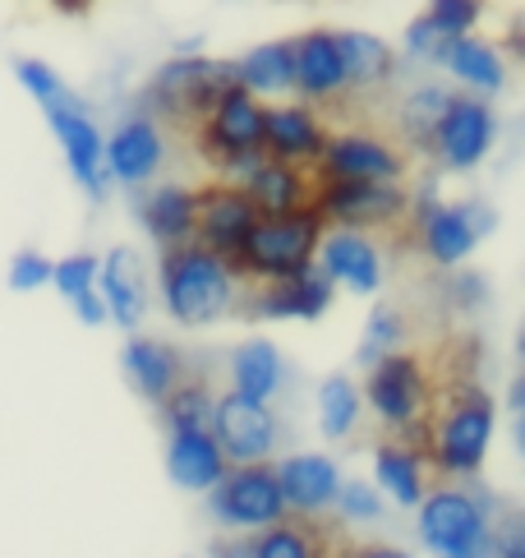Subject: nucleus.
I'll list each match as a JSON object with an SVG mask.
<instances>
[{
	"mask_svg": "<svg viewBox=\"0 0 525 558\" xmlns=\"http://www.w3.org/2000/svg\"><path fill=\"white\" fill-rule=\"evenodd\" d=\"M498 429V407L479 384H452L424 429V457L442 481H475Z\"/></svg>",
	"mask_w": 525,
	"mask_h": 558,
	"instance_id": "obj_2",
	"label": "nucleus"
},
{
	"mask_svg": "<svg viewBox=\"0 0 525 558\" xmlns=\"http://www.w3.org/2000/svg\"><path fill=\"white\" fill-rule=\"evenodd\" d=\"M314 213L322 227L388 235L411 227V190L382 181H318Z\"/></svg>",
	"mask_w": 525,
	"mask_h": 558,
	"instance_id": "obj_7",
	"label": "nucleus"
},
{
	"mask_svg": "<svg viewBox=\"0 0 525 558\" xmlns=\"http://www.w3.org/2000/svg\"><path fill=\"white\" fill-rule=\"evenodd\" d=\"M406 231L419 241L424 258H429L434 268H461L479 245L475 227L466 222V208L448 204V198H411V227Z\"/></svg>",
	"mask_w": 525,
	"mask_h": 558,
	"instance_id": "obj_18",
	"label": "nucleus"
},
{
	"mask_svg": "<svg viewBox=\"0 0 525 558\" xmlns=\"http://www.w3.org/2000/svg\"><path fill=\"white\" fill-rule=\"evenodd\" d=\"M208 512L221 531H254V535L291 517L286 504H281L272 462L227 466V475L208 489Z\"/></svg>",
	"mask_w": 525,
	"mask_h": 558,
	"instance_id": "obj_8",
	"label": "nucleus"
},
{
	"mask_svg": "<svg viewBox=\"0 0 525 558\" xmlns=\"http://www.w3.org/2000/svg\"><path fill=\"white\" fill-rule=\"evenodd\" d=\"M448 272H452V277L442 282V295H448L452 310L475 314L484 301H489V282H484L479 272H471V268H448Z\"/></svg>",
	"mask_w": 525,
	"mask_h": 558,
	"instance_id": "obj_42",
	"label": "nucleus"
},
{
	"mask_svg": "<svg viewBox=\"0 0 525 558\" xmlns=\"http://www.w3.org/2000/svg\"><path fill=\"white\" fill-rule=\"evenodd\" d=\"M97 295H102L107 305V324H120V328H138L148 314V268L138 250L130 245H115L97 258Z\"/></svg>",
	"mask_w": 525,
	"mask_h": 558,
	"instance_id": "obj_22",
	"label": "nucleus"
},
{
	"mask_svg": "<svg viewBox=\"0 0 525 558\" xmlns=\"http://www.w3.org/2000/svg\"><path fill=\"white\" fill-rule=\"evenodd\" d=\"M208 434L221 448V457H227V466H254V462H272L281 444V421L272 407L249 402L240 392H221L212 397Z\"/></svg>",
	"mask_w": 525,
	"mask_h": 558,
	"instance_id": "obj_11",
	"label": "nucleus"
},
{
	"mask_svg": "<svg viewBox=\"0 0 525 558\" xmlns=\"http://www.w3.org/2000/svg\"><path fill=\"white\" fill-rule=\"evenodd\" d=\"M51 287V258L37 254V250H19L10 258V291L28 295V291H42Z\"/></svg>",
	"mask_w": 525,
	"mask_h": 558,
	"instance_id": "obj_41",
	"label": "nucleus"
},
{
	"mask_svg": "<svg viewBox=\"0 0 525 558\" xmlns=\"http://www.w3.org/2000/svg\"><path fill=\"white\" fill-rule=\"evenodd\" d=\"M498 144V116L484 97L452 93V107L442 116V125L434 134V162L442 171H475L489 148Z\"/></svg>",
	"mask_w": 525,
	"mask_h": 558,
	"instance_id": "obj_14",
	"label": "nucleus"
},
{
	"mask_svg": "<svg viewBox=\"0 0 525 558\" xmlns=\"http://www.w3.org/2000/svg\"><path fill=\"white\" fill-rule=\"evenodd\" d=\"M102 162H107V181L111 185H130V190H144L157 181L161 162H167V134H161L157 121H148L144 111L120 121L107 144H102Z\"/></svg>",
	"mask_w": 525,
	"mask_h": 558,
	"instance_id": "obj_16",
	"label": "nucleus"
},
{
	"mask_svg": "<svg viewBox=\"0 0 525 558\" xmlns=\"http://www.w3.org/2000/svg\"><path fill=\"white\" fill-rule=\"evenodd\" d=\"M406 332H411L406 314H401L396 305H378V310L369 314V324H365V337H359V347H355V365H359V369H369V365L382 361V355L401 351Z\"/></svg>",
	"mask_w": 525,
	"mask_h": 558,
	"instance_id": "obj_36",
	"label": "nucleus"
},
{
	"mask_svg": "<svg viewBox=\"0 0 525 558\" xmlns=\"http://www.w3.org/2000/svg\"><path fill=\"white\" fill-rule=\"evenodd\" d=\"M318 235H322V222H318L314 208H300V213H286V217H258V227L249 231L245 250L235 254V272L245 277L249 287L281 282V277L305 272V268H314Z\"/></svg>",
	"mask_w": 525,
	"mask_h": 558,
	"instance_id": "obj_6",
	"label": "nucleus"
},
{
	"mask_svg": "<svg viewBox=\"0 0 525 558\" xmlns=\"http://www.w3.org/2000/svg\"><path fill=\"white\" fill-rule=\"evenodd\" d=\"M332 291L337 287L318 268H305L295 277H281V282L249 287V301H240V310L249 318H300V324H314V318L328 314Z\"/></svg>",
	"mask_w": 525,
	"mask_h": 558,
	"instance_id": "obj_23",
	"label": "nucleus"
},
{
	"mask_svg": "<svg viewBox=\"0 0 525 558\" xmlns=\"http://www.w3.org/2000/svg\"><path fill=\"white\" fill-rule=\"evenodd\" d=\"M493 558H525V517L516 508L493 517Z\"/></svg>",
	"mask_w": 525,
	"mask_h": 558,
	"instance_id": "obj_43",
	"label": "nucleus"
},
{
	"mask_svg": "<svg viewBox=\"0 0 525 558\" xmlns=\"http://www.w3.org/2000/svg\"><path fill=\"white\" fill-rule=\"evenodd\" d=\"M314 268L328 277L332 287H346L355 295H374L382 287V250H378L374 235H365V231L322 227Z\"/></svg>",
	"mask_w": 525,
	"mask_h": 558,
	"instance_id": "obj_19",
	"label": "nucleus"
},
{
	"mask_svg": "<svg viewBox=\"0 0 525 558\" xmlns=\"http://www.w3.org/2000/svg\"><path fill=\"white\" fill-rule=\"evenodd\" d=\"M337 51H341V61H346L351 97H355V93H378V88H388L392 78H396V70H401L392 43H382L378 33L341 28V33H337Z\"/></svg>",
	"mask_w": 525,
	"mask_h": 558,
	"instance_id": "obj_29",
	"label": "nucleus"
},
{
	"mask_svg": "<svg viewBox=\"0 0 525 558\" xmlns=\"http://www.w3.org/2000/svg\"><path fill=\"white\" fill-rule=\"evenodd\" d=\"M286 388V355L268 337H249L231 351V392L249 397V402L272 407V397Z\"/></svg>",
	"mask_w": 525,
	"mask_h": 558,
	"instance_id": "obj_27",
	"label": "nucleus"
},
{
	"mask_svg": "<svg viewBox=\"0 0 525 558\" xmlns=\"http://www.w3.org/2000/svg\"><path fill=\"white\" fill-rule=\"evenodd\" d=\"M318 181H382V185H406L411 175V153L382 138L374 130H341L328 134L318 162H314Z\"/></svg>",
	"mask_w": 525,
	"mask_h": 558,
	"instance_id": "obj_9",
	"label": "nucleus"
},
{
	"mask_svg": "<svg viewBox=\"0 0 525 558\" xmlns=\"http://www.w3.org/2000/svg\"><path fill=\"white\" fill-rule=\"evenodd\" d=\"M328 125H322L318 107L309 102H281V107H262V157L286 167H309L318 162L322 144H328Z\"/></svg>",
	"mask_w": 525,
	"mask_h": 558,
	"instance_id": "obj_20",
	"label": "nucleus"
},
{
	"mask_svg": "<svg viewBox=\"0 0 525 558\" xmlns=\"http://www.w3.org/2000/svg\"><path fill=\"white\" fill-rule=\"evenodd\" d=\"M235 88L231 61H212V56H171L167 65L144 88V116L157 125H198L204 111L217 102L221 93Z\"/></svg>",
	"mask_w": 525,
	"mask_h": 558,
	"instance_id": "obj_5",
	"label": "nucleus"
},
{
	"mask_svg": "<svg viewBox=\"0 0 525 558\" xmlns=\"http://www.w3.org/2000/svg\"><path fill=\"white\" fill-rule=\"evenodd\" d=\"M365 407L374 411V421L388 425L392 438L401 444H415L424 448V429H429V415L438 407V384L429 378V365H424V355H411V351H392L382 355L378 365L365 369Z\"/></svg>",
	"mask_w": 525,
	"mask_h": 558,
	"instance_id": "obj_4",
	"label": "nucleus"
},
{
	"mask_svg": "<svg viewBox=\"0 0 525 558\" xmlns=\"http://www.w3.org/2000/svg\"><path fill=\"white\" fill-rule=\"evenodd\" d=\"M249 549L254 558H328V535H322L318 522L286 517V522L249 535Z\"/></svg>",
	"mask_w": 525,
	"mask_h": 558,
	"instance_id": "obj_34",
	"label": "nucleus"
},
{
	"mask_svg": "<svg viewBox=\"0 0 525 558\" xmlns=\"http://www.w3.org/2000/svg\"><path fill=\"white\" fill-rule=\"evenodd\" d=\"M134 213L157 250H175L194 241V190L190 185H144L134 194Z\"/></svg>",
	"mask_w": 525,
	"mask_h": 558,
	"instance_id": "obj_25",
	"label": "nucleus"
},
{
	"mask_svg": "<svg viewBox=\"0 0 525 558\" xmlns=\"http://www.w3.org/2000/svg\"><path fill=\"white\" fill-rule=\"evenodd\" d=\"M194 130H198V148H204V157L217 171L245 162V157L262 153V102H254L245 88H231L204 111V121Z\"/></svg>",
	"mask_w": 525,
	"mask_h": 558,
	"instance_id": "obj_13",
	"label": "nucleus"
},
{
	"mask_svg": "<svg viewBox=\"0 0 525 558\" xmlns=\"http://www.w3.org/2000/svg\"><path fill=\"white\" fill-rule=\"evenodd\" d=\"M157 287H161V310H167L171 324H180V328L221 324L227 314L240 310V291H249V282L235 272V264L208 254L194 241L161 250Z\"/></svg>",
	"mask_w": 525,
	"mask_h": 558,
	"instance_id": "obj_1",
	"label": "nucleus"
},
{
	"mask_svg": "<svg viewBox=\"0 0 525 558\" xmlns=\"http://www.w3.org/2000/svg\"><path fill=\"white\" fill-rule=\"evenodd\" d=\"M424 14H429L448 37H471V28L479 24V14H484V0H429V10Z\"/></svg>",
	"mask_w": 525,
	"mask_h": 558,
	"instance_id": "obj_40",
	"label": "nucleus"
},
{
	"mask_svg": "<svg viewBox=\"0 0 525 558\" xmlns=\"http://www.w3.org/2000/svg\"><path fill=\"white\" fill-rule=\"evenodd\" d=\"M70 310H74V318H78L84 328H102V324H107V305H102V295H97V287L84 291L78 301H70Z\"/></svg>",
	"mask_w": 525,
	"mask_h": 558,
	"instance_id": "obj_44",
	"label": "nucleus"
},
{
	"mask_svg": "<svg viewBox=\"0 0 525 558\" xmlns=\"http://www.w3.org/2000/svg\"><path fill=\"white\" fill-rule=\"evenodd\" d=\"M56 5H65V10H84L88 0H56Z\"/></svg>",
	"mask_w": 525,
	"mask_h": 558,
	"instance_id": "obj_47",
	"label": "nucleus"
},
{
	"mask_svg": "<svg viewBox=\"0 0 525 558\" xmlns=\"http://www.w3.org/2000/svg\"><path fill=\"white\" fill-rule=\"evenodd\" d=\"M452 107V88L442 84H415L406 97L396 102V138L406 153H434V134L442 125V116Z\"/></svg>",
	"mask_w": 525,
	"mask_h": 558,
	"instance_id": "obj_32",
	"label": "nucleus"
},
{
	"mask_svg": "<svg viewBox=\"0 0 525 558\" xmlns=\"http://www.w3.org/2000/svg\"><path fill=\"white\" fill-rule=\"evenodd\" d=\"M346 558H411L401 545H355Z\"/></svg>",
	"mask_w": 525,
	"mask_h": 558,
	"instance_id": "obj_45",
	"label": "nucleus"
},
{
	"mask_svg": "<svg viewBox=\"0 0 525 558\" xmlns=\"http://www.w3.org/2000/svg\"><path fill=\"white\" fill-rule=\"evenodd\" d=\"M493 517L498 508L484 489L442 481L419 498L415 531L434 558H493Z\"/></svg>",
	"mask_w": 525,
	"mask_h": 558,
	"instance_id": "obj_3",
	"label": "nucleus"
},
{
	"mask_svg": "<svg viewBox=\"0 0 525 558\" xmlns=\"http://www.w3.org/2000/svg\"><path fill=\"white\" fill-rule=\"evenodd\" d=\"M359 421H365V397H359V384L346 378V374H328L318 384V429H322V438L341 444V438H351L359 429Z\"/></svg>",
	"mask_w": 525,
	"mask_h": 558,
	"instance_id": "obj_33",
	"label": "nucleus"
},
{
	"mask_svg": "<svg viewBox=\"0 0 525 558\" xmlns=\"http://www.w3.org/2000/svg\"><path fill=\"white\" fill-rule=\"evenodd\" d=\"M254 227H258V213L235 185L217 181L208 190H194V245L235 264V254L245 250Z\"/></svg>",
	"mask_w": 525,
	"mask_h": 558,
	"instance_id": "obj_15",
	"label": "nucleus"
},
{
	"mask_svg": "<svg viewBox=\"0 0 525 558\" xmlns=\"http://www.w3.org/2000/svg\"><path fill=\"white\" fill-rule=\"evenodd\" d=\"M51 287L60 291V301H78L84 291L97 287V254H70L51 264Z\"/></svg>",
	"mask_w": 525,
	"mask_h": 558,
	"instance_id": "obj_39",
	"label": "nucleus"
},
{
	"mask_svg": "<svg viewBox=\"0 0 525 558\" xmlns=\"http://www.w3.org/2000/svg\"><path fill=\"white\" fill-rule=\"evenodd\" d=\"M212 558H254V549H249V535H240V541H221Z\"/></svg>",
	"mask_w": 525,
	"mask_h": 558,
	"instance_id": "obj_46",
	"label": "nucleus"
},
{
	"mask_svg": "<svg viewBox=\"0 0 525 558\" xmlns=\"http://www.w3.org/2000/svg\"><path fill=\"white\" fill-rule=\"evenodd\" d=\"M235 70V88H245L254 102H268V97H291L295 93V56L291 43H258L249 47L240 61H231Z\"/></svg>",
	"mask_w": 525,
	"mask_h": 558,
	"instance_id": "obj_30",
	"label": "nucleus"
},
{
	"mask_svg": "<svg viewBox=\"0 0 525 558\" xmlns=\"http://www.w3.org/2000/svg\"><path fill=\"white\" fill-rule=\"evenodd\" d=\"M42 116H47V125H51V134H56L60 153H65V167H70V175H74V185L84 190L88 198H107V190H111L107 162H102L107 134L97 130L88 102L70 88V93H60L56 102H47Z\"/></svg>",
	"mask_w": 525,
	"mask_h": 558,
	"instance_id": "obj_10",
	"label": "nucleus"
},
{
	"mask_svg": "<svg viewBox=\"0 0 525 558\" xmlns=\"http://www.w3.org/2000/svg\"><path fill=\"white\" fill-rule=\"evenodd\" d=\"M374 489L388 494L396 508H419V498L429 494V457L419 444L388 438V444L374 448Z\"/></svg>",
	"mask_w": 525,
	"mask_h": 558,
	"instance_id": "obj_26",
	"label": "nucleus"
},
{
	"mask_svg": "<svg viewBox=\"0 0 525 558\" xmlns=\"http://www.w3.org/2000/svg\"><path fill=\"white\" fill-rule=\"evenodd\" d=\"M401 47H406V56L411 61H424V65H442V56H448V47H452V37L442 33L429 14H415L411 24H406V33H401Z\"/></svg>",
	"mask_w": 525,
	"mask_h": 558,
	"instance_id": "obj_38",
	"label": "nucleus"
},
{
	"mask_svg": "<svg viewBox=\"0 0 525 558\" xmlns=\"http://www.w3.org/2000/svg\"><path fill=\"white\" fill-rule=\"evenodd\" d=\"M291 56H295V97L309 107H337L351 97V78L346 61L337 51V33L332 28H309L291 37Z\"/></svg>",
	"mask_w": 525,
	"mask_h": 558,
	"instance_id": "obj_17",
	"label": "nucleus"
},
{
	"mask_svg": "<svg viewBox=\"0 0 525 558\" xmlns=\"http://www.w3.org/2000/svg\"><path fill=\"white\" fill-rule=\"evenodd\" d=\"M272 471H277L281 504H286V512L300 517V522H318V517L332 508L341 471L328 452H291V457H281V462H272Z\"/></svg>",
	"mask_w": 525,
	"mask_h": 558,
	"instance_id": "obj_21",
	"label": "nucleus"
},
{
	"mask_svg": "<svg viewBox=\"0 0 525 558\" xmlns=\"http://www.w3.org/2000/svg\"><path fill=\"white\" fill-rule=\"evenodd\" d=\"M167 475L190 489V494H208L221 475H227V457H221V448L212 444L208 429L198 434H171L167 444Z\"/></svg>",
	"mask_w": 525,
	"mask_h": 558,
	"instance_id": "obj_31",
	"label": "nucleus"
},
{
	"mask_svg": "<svg viewBox=\"0 0 525 558\" xmlns=\"http://www.w3.org/2000/svg\"><path fill=\"white\" fill-rule=\"evenodd\" d=\"M217 175H221V185H235L245 194L258 217H286L300 208H314V194H318V175L309 167H286L262 153L221 167Z\"/></svg>",
	"mask_w": 525,
	"mask_h": 558,
	"instance_id": "obj_12",
	"label": "nucleus"
},
{
	"mask_svg": "<svg viewBox=\"0 0 525 558\" xmlns=\"http://www.w3.org/2000/svg\"><path fill=\"white\" fill-rule=\"evenodd\" d=\"M157 411H161V421H167L171 434H198V429H208V421H212V388L204 384V378L190 374Z\"/></svg>",
	"mask_w": 525,
	"mask_h": 558,
	"instance_id": "obj_35",
	"label": "nucleus"
},
{
	"mask_svg": "<svg viewBox=\"0 0 525 558\" xmlns=\"http://www.w3.org/2000/svg\"><path fill=\"white\" fill-rule=\"evenodd\" d=\"M120 369H125L130 388L152 407H161L190 378V361L161 337H130L120 351Z\"/></svg>",
	"mask_w": 525,
	"mask_h": 558,
	"instance_id": "obj_24",
	"label": "nucleus"
},
{
	"mask_svg": "<svg viewBox=\"0 0 525 558\" xmlns=\"http://www.w3.org/2000/svg\"><path fill=\"white\" fill-rule=\"evenodd\" d=\"M438 70H448L461 88L471 97H484V102L508 88V56L493 43H479V37H452V47Z\"/></svg>",
	"mask_w": 525,
	"mask_h": 558,
	"instance_id": "obj_28",
	"label": "nucleus"
},
{
	"mask_svg": "<svg viewBox=\"0 0 525 558\" xmlns=\"http://www.w3.org/2000/svg\"><path fill=\"white\" fill-rule=\"evenodd\" d=\"M332 508L341 522H355V526H374V522H382V512H388L382 508V494L369 481H341Z\"/></svg>",
	"mask_w": 525,
	"mask_h": 558,
	"instance_id": "obj_37",
	"label": "nucleus"
}]
</instances>
